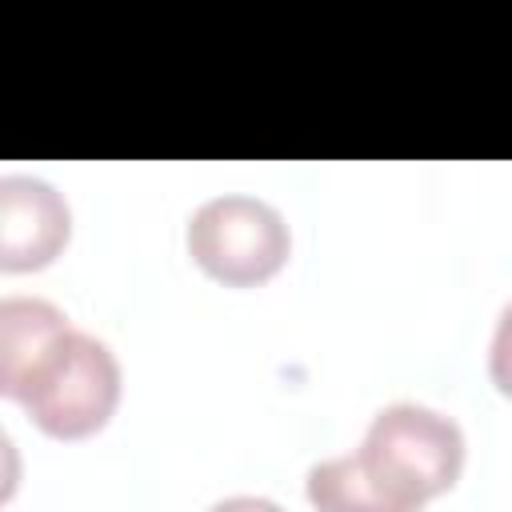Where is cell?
Instances as JSON below:
<instances>
[{
  "mask_svg": "<svg viewBox=\"0 0 512 512\" xmlns=\"http://www.w3.org/2000/svg\"><path fill=\"white\" fill-rule=\"evenodd\" d=\"M352 460L368 484L372 512H408L460 480L464 432L452 416L400 400L372 416Z\"/></svg>",
  "mask_w": 512,
  "mask_h": 512,
  "instance_id": "1",
  "label": "cell"
},
{
  "mask_svg": "<svg viewBox=\"0 0 512 512\" xmlns=\"http://www.w3.org/2000/svg\"><path fill=\"white\" fill-rule=\"evenodd\" d=\"M4 396L16 400L44 436L84 440L100 432L120 404V364L104 340L68 324L4 388Z\"/></svg>",
  "mask_w": 512,
  "mask_h": 512,
  "instance_id": "2",
  "label": "cell"
},
{
  "mask_svg": "<svg viewBox=\"0 0 512 512\" xmlns=\"http://www.w3.org/2000/svg\"><path fill=\"white\" fill-rule=\"evenodd\" d=\"M184 244L192 264L224 288H256L272 280L292 252L284 216L256 196L204 200L188 216Z\"/></svg>",
  "mask_w": 512,
  "mask_h": 512,
  "instance_id": "3",
  "label": "cell"
},
{
  "mask_svg": "<svg viewBox=\"0 0 512 512\" xmlns=\"http://www.w3.org/2000/svg\"><path fill=\"white\" fill-rule=\"evenodd\" d=\"M72 232L64 196L36 176L0 180V268L36 272L52 264Z\"/></svg>",
  "mask_w": 512,
  "mask_h": 512,
  "instance_id": "4",
  "label": "cell"
},
{
  "mask_svg": "<svg viewBox=\"0 0 512 512\" xmlns=\"http://www.w3.org/2000/svg\"><path fill=\"white\" fill-rule=\"evenodd\" d=\"M68 328V316L40 296H8L0 304V392Z\"/></svg>",
  "mask_w": 512,
  "mask_h": 512,
  "instance_id": "5",
  "label": "cell"
},
{
  "mask_svg": "<svg viewBox=\"0 0 512 512\" xmlns=\"http://www.w3.org/2000/svg\"><path fill=\"white\" fill-rule=\"evenodd\" d=\"M488 376H492L496 392L512 400V304L496 320V332L488 344Z\"/></svg>",
  "mask_w": 512,
  "mask_h": 512,
  "instance_id": "6",
  "label": "cell"
}]
</instances>
